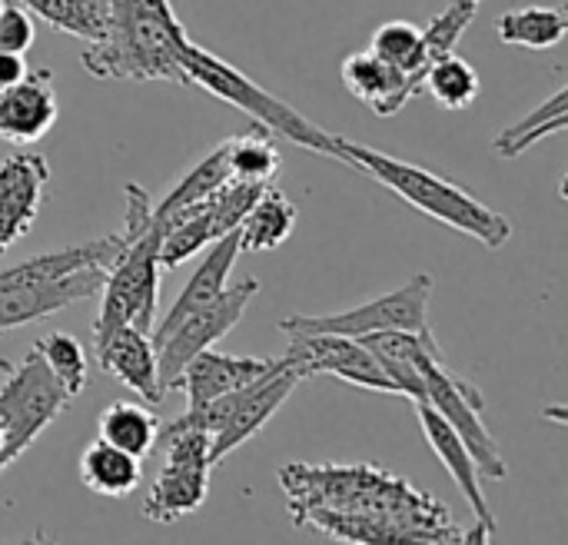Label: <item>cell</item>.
<instances>
[{
    "label": "cell",
    "instance_id": "d590c367",
    "mask_svg": "<svg viewBox=\"0 0 568 545\" xmlns=\"http://www.w3.org/2000/svg\"><path fill=\"white\" fill-rule=\"evenodd\" d=\"M3 3H7V0H0V10H3Z\"/></svg>",
    "mask_w": 568,
    "mask_h": 545
},
{
    "label": "cell",
    "instance_id": "8992f818",
    "mask_svg": "<svg viewBox=\"0 0 568 545\" xmlns=\"http://www.w3.org/2000/svg\"><path fill=\"white\" fill-rule=\"evenodd\" d=\"M296 383H303V380L280 356L253 383H246L226 396H216L196 410H186L180 420H173V426H190V430L206 433L210 436V460L216 466V463H223V456L240 450L246 440H253L276 416V410L290 400Z\"/></svg>",
    "mask_w": 568,
    "mask_h": 545
},
{
    "label": "cell",
    "instance_id": "4316f807",
    "mask_svg": "<svg viewBox=\"0 0 568 545\" xmlns=\"http://www.w3.org/2000/svg\"><path fill=\"white\" fill-rule=\"evenodd\" d=\"M226 160H230V176L253 180V183H273L283 166V157L273 143L270 130L260 123H253L246 133L226 140Z\"/></svg>",
    "mask_w": 568,
    "mask_h": 545
},
{
    "label": "cell",
    "instance_id": "2e32d148",
    "mask_svg": "<svg viewBox=\"0 0 568 545\" xmlns=\"http://www.w3.org/2000/svg\"><path fill=\"white\" fill-rule=\"evenodd\" d=\"M270 366H273V356H226V353H213V346H210V350L196 353L173 376L170 390H180L186 396V410H196L216 396H226V393L253 383Z\"/></svg>",
    "mask_w": 568,
    "mask_h": 545
},
{
    "label": "cell",
    "instance_id": "7402d4cb",
    "mask_svg": "<svg viewBox=\"0 0 568 545\" xmlns=\"http://www.w3.org/2000/svg\"><path fill=\"white\" fill-rule=\"evenodd\" d=\"M143 463L103 440H93L80 453V483L106 499H126L133 490H140Z\"/></svg>",
    "mask_w": 568,
    "mask_h": 545
},
{
    "label": "cell",
    "instance_id": "ffe728a7",
    "mask_svg": "<svg viewBox=\"0 0 568 545\" xmlns=\"http://www.w3.org/2000/svg\"><path fill=\"white\" fill-rule=\"evenodd\" d=\"M120 250H123V233H110V236H100V240H90V243L40 253L33 260H23V263L3 270L0 273V290L3 286H20V283H50V280L70 276V273L90 270V266L106 270L116 260Z\"/></svg>",
    "mask_w": 568,
    "mask_h": 545
},
{
    "label": "cell",
    "instance_id": "d6a6232c",
    "mask_svg": "<svg viewBox=\"0 0 568 545\" xmlns=\"http://www.w3.org/2000/svg\"><path fill=\"white\" fill-rule=\"evenodd\" d=\"M33 17L20 3H3L0 10V50L7 53H27L33 47Z\"/></svg>",
    "mask_w": 568,
    "mask_h": 545
},
{
    "label": "cell",
    "instance_id": "e575fe53",
    "mask_svg": "<svg viewBox=\"0 0 568 545\" xmlns=\"http://www.w3.org/2000/svg\"><path fill=\"white\" fill-rule=\"evenodd\" d=\"M87 7H93V10H103V13H110V0H83Z\"/></svg>",
    "mask_w": 568,
    "mask_h": 545
},
{
    "label": "cell",
    "instance_id": "4fadbf2b",
    "mask_svg": "<svg viewBox=\"0 0 568 545\" xmlns=\"http://www.w3.org/2000/svg\"><path fill=\"white\" fill-rule=\"evenodd\" d=\"M50 163L37 150H13L0 160V250L30 233L43 206Z\"/></svg>",
    "mask_w": 568,
    "mask_h": 545
},
{
    "label": "cell",
    "instance_id": "d4e9b609",
    "mask_svg": "<svg viewBox=\"0 0 568 545\" xmlns=\"http://www.w3.org/2000/svg\"><path fill=\"white\" fill-rule=\"evenodd\" d=\"M568 123V87L556 90L542 107H536L532 113H526L519 123L506 127L499 137H496V153L503 160H516L523 157L532 143L552 137V133H562Z\"/></svg>",
    "mask_w": 568,
    "mask_h": 545
},
{
    "label": "cell",
    "instance_id": "7a4b0ae2",
    "mask_svg": "<svg viewBox=\"0 0 568 545\" xmlns=\"http://www.w3.org/2000/svg\"><path fill=\"white\" fill-rule=\"evenodd\" d=\"M186 40L190 30L170 0H110L106 33L80 53V63L100 80H170L190 87L180 63Z\"/></svg>",
    "mask_w": 568,
    "mask_h": 545
},
{
    "label": "cell",
    "instance_id": "83f0119b",
    "mask_svg": "<svg viewBox=\"0 0 568 545\" xmlns=\"http://www.w3.org/2000/svg\"><path fill=\"white\" fill-rule=\"evenodd\" d=\"M423 90H429V97L446 110H466L479 97V73L473 70L469 60L456 57L453 50L426 67Z\"/></svg>",
    "mask_w": 568,
    "mask_h": 545
},
{
    "label": "cell",
    "instance_id": "8fae6325",
    "mask_svg": "<svg viewBox=\"0 0 568 545\" xmlns=\"http://www.w3.org/2000/svg\"><path fill=\"white\" fill-rule=\"evenodd\" d=\"M300 380L313 376H336L349 386L369 390V393H389L399 396L379 360L369 353V346L356 336L339 333H303L290 336V350L283 356Z\"/></svg>",
    "mask_w": 568,
    "mask_h": 545
},
{
    "label": "cell",
    "instance_id": "3957f363",
    "mask_svg": "<svg viewBox=\"0 0 568 545\" xmlns=\"http://www.w3.org/2000/svg\"><path fill=\"white\" fill-rule=\"evenodd\" d=\"M333 160L359 170L363 176H373L376 183L393 190L403 203L416 206L419 213H426L429 220H436L449 230H459V233L479 240L486 250H503L513 240V223L503 213L486 206L466 186H459L419 163L389 157L383 150L353 143L336 133H333Z\"/></svg>",
    "mask_w": 568,
    "mask_h": 545
},
{
    "label": "cell",
    "instance_id": "836d02e7",
    "mask_svg": "<svg viewBox=\"0 0 568 545\" xmlns=\"http://www.w3.org/2000/svg\"><path fill=\"white\" fill-rule=\"evenodd\" d=\"M27 70H30V67H27L23 53H7V50H0V90L10 87V83H17Z\"/></svg>",
    "mask_w": 568,
    "mask_h": 545
},
{
    "label": "cell",
    "instance_id": "7c38bea8",
    "mask_svg": "<svg viewBox=\"0 0 568 545\" xmlns=\"http://www.w3.org/2000/svg\"><path fill=\"white\" fill-rule=\"evenodd\" d=\"M416 413H419V426L426 433L429 450L439 456V463L446 466V473L453 476V483L459 486V493L466 496V503L476 516V526L466 529V543H489L496 536V516H493L489 496L483 490V473H479L473 453L429 403H416Z\"/></svg>",
    "mask_w": 568,
    "mask_h": 545
},
{
    "label": "cell",
    "instance_id": "f1b7e54d",
    "mask_svg": "<svg viewBox=\"0 0 568 545\" xmlns=\"http://www.w3.org/2000/svg\"><path fill=\"white\" fill-rule=\"evenodd\" d=\"M369 50L393 63L396 70L403 73H413V77H426V67H429V53H426V40H423V27L409 23V20H389L383 23L376 33H373V43Z\"/></svg>",
    "mask_w": 568,
    "mask_h": 545
},
{
    "label": "cell",
    "instance_id": "4dcf8cb0",
    "mask_svg": "<svg viewBox=\"0 0 568 545\" xmlns=\"http://www.w3.org/2000/svg\"><path fill=\"white\" fill-rule=\"evenodd\" d=\"M33 350L40 353V360L47 363V370L67 390L70 400L87 390V350H83V343L77 336H70V333H50V336L37 340Z\"/></svg>",
    "mask_w": 568,
    "mask_h": 545
},
{
    "label": "cell",
    "instance_id": "9a60e30c",
    "mask_svg": "<svg viewBox=\"0 0 568 545\" xmlns=\"http://www.w3.org/2000/svg\"><path fill=\"white\" fill-rule=\"evenodd\" d=\"M60 117L53 73L47 67L27 70L17 83L0 90V140L30 147L43 140Z\"/></svg>",
    "mask_w": 568,
    "mask_h": 545
},
{
    "label": "cell",
    "instance_id": "44dd1931",
    "mask_svg": "<svg viewBox=\"0 0 568 545\" xmlns=\"http://www.w3.org/2000/svg\"><path fill=\"white\" fill-rule=\"evenodd\" d=\"M296 230V203L276 190L273 183L256 196L250 213L240 223V250L243 253H270L283 246Z\"/></svg>",
    "mask_w": 568,
    "mask_h": 545
},
{
    "label": "cell",
    "instance_id": "cb8c5ba5",
    "mask_svg": "<svg viewBox=\"0 0 568 545\" xmlns=\"http://www.w3.org/2000/svg\"><path fill=\"white\" fill-rule=\"evenodd\" d=\"M499 40L509 47H526V50H549L562 43L568 30L566 7H513L499 17L496 23Z\"/></svg>",
    "mask_w": 568,
    "mask_h": 545
},
{
    "label": "cell",
    "instance_id": "ac0fdd59",
    "mask_svg": "<svg viewBox=\"0 0 568 545\" xmlns=\"http://www.w3.org/2000/svg\"><path fill=\"white\" fill-rule=\"evenodd\" d=\"M343 83L376 117H396L423 90V80L419 77L396 70L393 63L379 60L373 50L349 53L343 60Z\"/></svg>",
    "mask_w": 568,
    "mask_h": 545
},
{
    "label": "cell",
    "instance_id": "52a82bcc",
    "mask_svg": "<svg viewBox=\"0 0 568 545\" xmlns=\"http://www.w3.org/2000/svg\"><path fill=\"white\" fill-rule=\"evenodd\" d=\"M433 276L429 273H416L409 276V283H403L399 290L376 296L369 303H359L353 310L343 313H323V316H286L280 323V330L286 336H303V333H339V336H369V333H386V330H406V333H419L426 340L433 336L429 326V303H433Z\"/></svg>",
    "mask_w": 568,
    "mask_h": 545
},
{
    "label": "cell",
    "instance_id": "277c9868",
    "mask_svg": "<svg viewBox=\"0 0 568 545\" xmlns=\"http://www.w3.org/2000/svg\"><path fill=\"white\" fill-rule=\"evenodd\" d=\"M123 250L106 266L100 286V313L93 320V346L120 326H136L143 333L156 323L160 306V226L153 220L150 193L140 183H126V216H123Z\"/></svg>",
    "mask_w": 568,
    "mask_h": 545
},
{
    "label": "cell",
    "instance_id": "30bf717a",
    "mask_svg": "<svg viewBox=\"0 0 568 545\" xmlns=\"http://www.w3.org/2000/svg\"><path fill=\"white\" fill-rule=\"evenodd\" d=\"M260 293V283L250 276V280H240V283H226V290L213 300V303H206V306H200V310H193L190 316H183L153 350H156V366H160V383H163V390H170V383H173V376L196 356V353H203V350H210L216 340H223L240 320H243V313H246V306L253 303V296Z\"/></svg>",
    "mask_w": 568,
    "mask_h": 545
},
{
    "label": "cell",
    "instance_id": "9c48e42d",
    "mask_svg": "<svg viewBox=\"0 0 568 545\" xmlns=\"http://www.w3.org/2000/svg\"><path fill=\"white\" fill-rule=\"evenodd\" d=\"M429 403L453 430L456 436L466 443V450L473 453L483 480H506V460L489 433V426L483 423V393L463 380L456 370H449V363L443 356H429L423 360V400Z\"/></svg>",
    "mask_w": 568,
    "mask_h": 545
},
{
    "label": "cell",
    "instance_id": "484cf974",
    "mask_svg": "<svg viewBox=\"0 0 568 545\" xmlns=\"http://www.w3.org/2000/svg\"><path fill=\"white\" fill-rule=\"evenodd\" d=\"M230 180V160H226V140L216 147V150H210L156 206H153V220L156 223H163L166 216H173L176 210H183V206H193V203H200V200H206L213 190H220L223 183Z\"/></svg>",
    "mask_w": 568,
    "mask_h": 545
},
{
    "label": "cell",
    "instance_id": "ba28073f",
    "mask_svg": "<svg viewBox=\"0 0 568 545\" xmlns=\"http://www.w3.org/2000/svg\"><path fill=\"white\" fill-rule=\"evenodd\" d=\"M210 436L190 426H166V463L153 480L143 516L150 523L170 526L190 513H196L210 496Z\"/></svg>",
    "mask_w": 568,
    "mask_h": 545
},
{
    "label": "cell",
    "instance_id": "d6986e66",
    "mask_svg": "<svg viewBox=\"0 0 568 545\" xmlns=\"http://www.w3.org/2000/svg\"><path fill=\"white\" fill-rule=\"evenodd\" d=\"M240 233L236 230H230V233H223L220 240H213L210 246H206V256H203V263L196 266V273L186 280V286L180 290V296L173 300V306H170V313L160 320V323H153V330H150V340H153V346L183 320V316H190L193 310H200V306H206V303H213L223 290H226V283H230V273H233V266H236V260H240Z\"/></svg>",
    "mask_w": 568,
    "mask_h": 545
},
{
    "label": "cell",
    "instance_id": "5bb4252c",
    "mask_svg": "<svg viewBox=\"0 0 568 545\" xmlns=\"http://www.w3.org/2000/svg\"><path fill=\"white\" fill-rule=\"evenodd\" d=\"M106 280V270L90 266L77 270L70 276L50 280V283H20V286H3L0 290V333L13 326H27L37 320H47L80 300H90L100 293Z\"/></svg>",
    "mask_w": 568,
    "mask_h": 545
},
{
    "label": "cell",
    "instance_id": "1f68e13d",
    "mask_svg": "<svg viewBox=\"0 0 568 545\" xmlns=\"http://www.w3.org/2000/svg\"><path fill=\"white\" fill-rule=\"evenodd\" d=\"M483 0H449L426 27H423V40H426V53H429V63L453 53L459 37L469 30V23L476 20Z\"/></svg>",
    "mask_w": 568,
    "mask_h": 545
},
{
    "label": "cell",
    "instance_id": "f546056e",
    "mask_svg": "<svg viewBox=\"0 0 568 545\" xmlns=\"http://www.w3.org/2000/svg\"><path fill=\"white\" fill-rule=\"evenodd\" d=\"M27 13H37L43 23H50L60 33L80 37V40H100L106 33L110 13L87 7L83 0H17Z\"/></svg>",
    "mask_w": 568,
    "mask_h": 545
},
{
    "label": "cell",
    "instance_id": "603a6c76",
    "mask_svg": "<svg viewBox=\"0 0 568 545\" xmlns=\"http://www.w3.org/2000/svg\"><path fill=\"white\" fill-rule=\"evenodd\" d=\"M100 440L143 460L160 440V420L146 403H113L100 413Z\"/></svg>",
    "mask_w": 568,
    "mask_h": 545
},
{
    "label": "cell",
    "instance_id": "e0dca14e",
    "mask_svg": "<svg viewBox=\"0 0 568 545\" xmlns=\"http://www.w3.org/2000/svg\"><path fill=\"white\" fill-rule=\"evenodd\" d=\"M93 356L103 373L116 376L143 403H160L166 396V390L160 383V366H156V350H153L150 333L136 330V326H120L93 346Z\"/></svg>",
    "mask_w": 568,
    "mask_h": 545
},
{
    "label": "cell",
    "instance_id": "5b68a950",
    "mask_svg": "<svg viewBox=\"0 0 568 545\" xmlns=\"http://www.w3.org/2000/svg\"><path fill=\"white\" fill-rule=\"evenodd\" d=\"M180 63H183V73H186L190 87H200V90L226 100L230 107H236L246 117H253V123L266 127L270 133L286 137L290 143H296V147H303L310 153L333 157V133H326L323 127L310 123L296 107H290L276 93L263 90L256 80H250L243 70H236L233 63H226L213 50L186 40L180 47Z\"/></svg>",
    "mask_w": 568,
    "mask_h": 545
},
{
    "label": "cell",
    "instance_id": "6da1fadb",
    "mask_svg": "<svg viewBox=\"0 0 568 545\" xmlns=\"http://www.w3.org/2000/svg\"><path fill=\"white\" fill-rule=\"evenodd\" d=\"M280 486L293 526L320 529L343 543H466V529L449 506L369 463H290L280 470Z\"/></svg>",
    "mask_w": 568,
    "mask_h": 545
}]
</instances>
